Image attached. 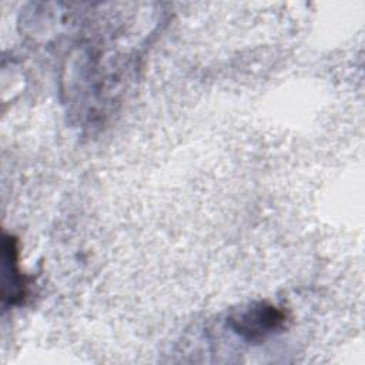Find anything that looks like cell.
I'll return each instance as SVG.
<instances>
[{"label": "cell", "instance_id": "6da1fadb", "mask_svg": "<svg viewBox=\"0 0 365 365\" xmlns=\"http://www.w3.org/2000/svg\"><path fill=\"white\" fill-rule=\"evenodd\" d=\"M285 312L268 302H254L228 318V325L248 342H261L285 327Z\"/></svg>", "mask_w": 365, "mask_h": 365}, {"label": "cell", "instance_id": "7a4b0ae2", "mask_svg": "<svg viewBox=\"0 0 365 365\" xmlns=\"http://www.w3.org/2000/svg\"><path fill=\"white\" fill-rule=\"evenodd\" d=\"M4 248V289L10 287V291L3 297L4 299L9 298L10 304H19L26 295V278L19 268V248L17 241L14 237H4L3 242Z\"/></svg>", "mask_w": 365, "mask_h": 365}]
</instances>
